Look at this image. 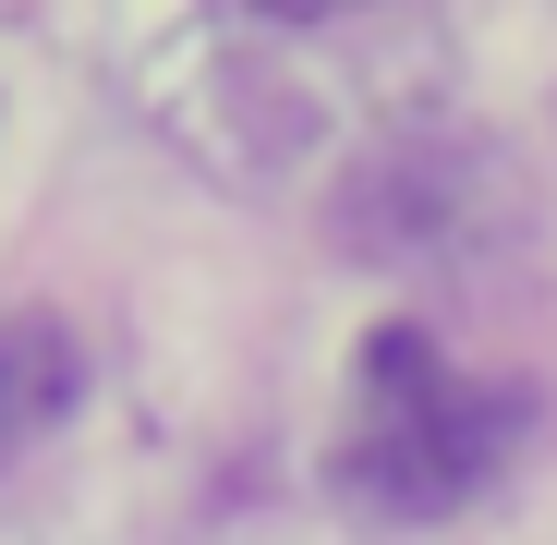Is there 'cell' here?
<instances>
[{"label": "cell", "instance_id": "6da1fadb", "mask_svg": "<svg viewBox=\"0 0 557 545\" xmlns=\"http://www.w3.org/2000/svg\"><path fill=\"white\" fill-rule=\"evenodd\" d=\"M521 436L509 388H473L424 327H376L351 376V424L327 448V497L376 509V521H448L460 497H485Z\"/></svg>", "mask_w": 557, "mask_h": 545}, {"label": "cell", "instance_id": "7a4b0ae2", "mask_svg": "<svg viewBox=\"0 0 557 545\" xmlns=\"http://www.w3.org/2000/svg\"><path fill=\"white\" fill-rule=\"evenodd\" d=\"M73 400H85V339L61 315H13L0 327V473H13Z\"/></svg>", "mask_w": 557, "mask_h": 545}]
</instances>
